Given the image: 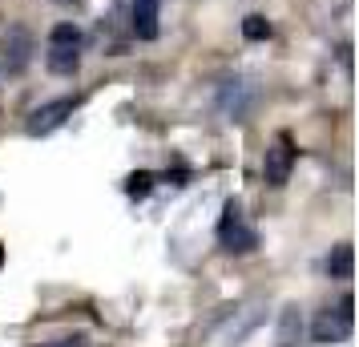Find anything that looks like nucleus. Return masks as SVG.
<instances>
[{
    "label": "nucleus",
    "instance_id": "nucleus-15",
    "mask_svg": "<svg viewBox=\"0 0 359 347\" xmlns=\"http://www.w3.org/2000/svg\"><path fill=\"white\" fill-rule=\"evenodd\" d=\"M0 266H4V243H0Z\"/></svg>",
    "mask_w": 359,
    "mask_h": 347
},
{
    "label": "nucleus",
    "instance_id": "nucleus-14",
    "mask_svg": "<svg viewBox=\"0 0 359 347\" xmlns=\"http://www.w3.org/2000/svg\"><path fill=\"white\" fill-rule=\"evenodd\" d=\"M53 347H85L81 335H73V339H61V343H53Z\"/></svg>",
    "mask_w": 359,
    "mask_h": 347
},
{
    "label": "nucleus",
    "instance_id": "nucleus-11",
    "mask_svg": "<svg viewBox=\"0 0 359 347\" xmlns=\"http://www.w3.org/2000/svg\"><path fill=\"white\" fill-rule=\"evenodd\" d=\"M53 45H77V49H81V29H77V25H69V20L53 25Z\"/></svg>",
    "mask_w": 359,
    "mask_h": 347
},
{
    "label": "nucleus",
    "instance_id": "nucleus-5",
    "mask_svg": "<svg viewBox=\"0 0 359 347\" xmlns=\"http://www.w3.org/2000/svg\"><path fill=\"white\" fill-rule=\"evenodd\" d=\"M0 53H4L8 69H25L29 65V53H33V33L25 25H8L4 36H0Z\"/></svg>",
    "mask_w": 359,
    "mask_h": 347
},
{
    "label": "nucleus",
    "instance_id": "nucleus-1",
    "mask_svg": "<svg viewBox=\"0 0 359 347\" xmlns=\"http://www.w3.org/2000/svg\"><path fill=\"white\" fill-rule=\"evenodd\" d=\"M351 323H355V299L343 295L335 311L327 307V311L315 315V323H311V335H315V343H343V339L351 335Z\"/></svg>",
    "mask_w": 359,
    "mask_h": 347
},
{
    "label": "nucleus",
    "instance_id": "nucleus-16",
    "mask_svg": "<svg viewBox=\"0 0 359 347\" xmlns=\"http://www.w3.org/2000/svg\"><path fill=\"white\" fill-rule=\"evenodd\" d=\"M61 4H73V0H61Z\"/></svg>",
    "mask_w": 359,
    "mask_h": 347
},
{
    "label": "nucleus",
    "instance_id": "nucleus-6",
    "mask_svg": "<svg viewBox=\"0 0 359 347\" xmlns=\"http://www.w3.org/2000/svg\"><path fill=\"white\" fill-rule=\"evenodd\" d=\"M133 33L142 36V41L158 36V0H137L133 4Z\"/></svg>",
    "mask_w": 359,
    "mask_h": 347
},
{
    "label": "nucleus",
    "instance_id": "nucleus-3",
    "mask_svg": "<svg viewBox=\"0 0 359 347\" xmlns=\"http://www.w3.org/2000/svg\"><path fill=\"white\" fill-rule=\"evenodd\" d=\"M218 243H222L230 254H246V250L259 247V234L243 222V215H238V206H234V202L226 206V218H222V226H218Z\"/></svg>",
    "mask_w": 359,
    "mask_h": 347
},
{
    "label": "nucleus",
    "instance_id": "nucleus-8",
    "mask_svg": "<svg viewBox=\"0 0 359 347\" xmlns=\"http://www.w3.org/2000/svg\"><path fill=\"white\" fill-rule=\"evenodd\" d=\"M351 266H355L351 243H339V247L327 254V275H331V279H351Z\"/></svg>",
    "mask_w": 359,
    "mask_h": 347
},
{
    "label": "nucleus",
    "instance_id": "nucleus-12",
    "mask_svg": "<svg viewBox=\"0 0 359 347\" xmlns=\"http://www.w3.org/2000/svg\"><path fill=\"white\" fill-rule=\"evenodd\" d=\"M294 327H299V307H287V311H283V327H278V339H283V347L294 339Z\"/></svg>",
    "mask_w": 359,
    "mask_h": 347
},
{
    "label": "nucleus",
    "instance_id": "nucleus-7",
    "mask_svg": "<svg viewBox=\"0 0 359 347\" xmlns=\"http://www.w3.org/2000/svg\"><path fill=\"white\" fill-rule=\"evenodd\" d=\"M45 61H49V73H61V77H69L73 69L81 65V53H77V45H53Z\"/></svg>",
    "mask_w": 359,
    "mask_h": 347
},
{
    "label": "nucleus",
    "instance_id": "nucleus-13",
    "mask_svg": "<svg viewBox=\"0 0 359 347\" xmlns=\"http://www.w3.org/2000/svg\"><path fill=\"white\" fill-rule=\"evenodd\" d=\"M165 182H170V186H186V170H174V174L165 170Z\"/></svg>",
    "mask_w": 359,
    "mask_h": 347
},
{
    "label": "nucleus",
    "instance_id": "nucleus-10",
    "mask_svg": "<svg viewBox=\"0 0 359 347\" xmlns=\"http://www.w3.org/2000/svg\"><path fill=\"white\" fill-rule=\"evenodd\" d=\"M243 36H246V41H266V36H271V20L259 17V13H255V17H246L243 20Z\"/></svg>",
    "mask_w": 359,
    "mask_h": 347
},
{
    "label": "nucleus",
    "instance_id": "nucleus-4",
    "mask_svg": "<svg viewBox=\"0 0 359 347\" xmlns=\"http://www.w3.org/2000/svg\"><path fill=\"white\" fill-rule=\"evenodd\" d=\"M73 109H77V101H73V97L49 101V105H36L33 114H29V121H25V130L33 133V137H45V133L61 130V125H65V117H73Z\"/></svg>",
    "mask_w": 359,
    "mask_h": 347
},
{
    "label": "nucleus",
    "instance_id": "nucleus-2",
    "mask_svg": "<svg viewBox=\"0 0 359 347\" xmlns=\"http://www.w3.org/2000/svg\"><path fill=\"white\" fill-rule=\"evenodd\" d=\"M294 170V142L291 133H278V142L266 149V162H262V178L266 186H287Z\"/></svg>",
    "mask_w": 359,
    "mask_h": 347
},
{
    "label": "nucleus",
    "instance_id": "nucleus-9",
    "mask_svg": "<svg viewBox=\"0 0 359 347\" xmlns=\"http://www.w3.org/2000/svg\"><path fill=\"white\" fill-rule=\"evenodd\" d=\"M154 182H158L154 174L137 170V174H130V178H126V194H130V198H146L149 190H154Z\"/></svg>",
    "mask_w": 359,
    "mask_h": 347
}]
</instances>
